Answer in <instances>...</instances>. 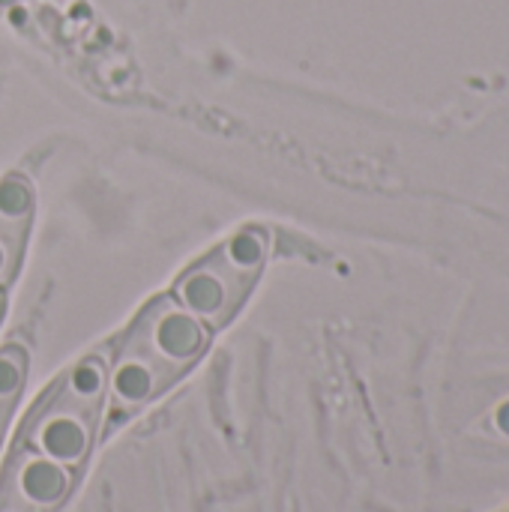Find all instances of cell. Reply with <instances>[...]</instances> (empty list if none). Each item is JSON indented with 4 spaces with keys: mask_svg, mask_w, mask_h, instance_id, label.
<instances>
[{
    "mask_svg": "<svg viewBox=\"0 0 509 512\" xmlns=\"http://www.w3.org/2000/svg\"><path fill=\"white\" fill-rule=\"evenodd\" d=\"M108 408V348L69 366L27 411L15 444H24L69 471L87 462Z\"/></svg>",
    "mask_w": 509,
    "mask_h": 512,
    "instance_id": "7a4b0ae2",
    "label": "cell"
},
{
    "mask_svg": "<svg viewBox=\"0 0 509 512\" xmlns=\"http://www.w3.org/2000/svg\"><path fill=\"white\" fill-rule=\"evenodd\" d=\"M36 213V192L24 174H6L0 180V291L18 276L30 228Z\"/></svg>",
    "mask_w": 509,
    "mask_h": 512,
    "instance_id": "5b68a950",
    "label": "cell"
},
{
    "mask_svg": "<svg viewBox=\"0 0 509 512\" xmlns=\"http://www.w3.org/2000/svg\"><path fill=\"white\" fill-rule=\"evenodd\" d=\"M210 330L171 294L153 297L108 348L111 426L165 396L207 351Z\"/></svg>",
    "mask_w": 509,
    "mask_h": 512,
    "instance_id": "6da1fadb",
    "label": "cell"
},
{
    "mask_svg": "<svg viewBox=\"0 0 509 512\" xmlns=\"http://www.w3.org/2000/svg\"><path fill=\"white\" fill-rule=\"evenodd\" d=\"M3 312H6V297H3V291H0V318H3Z\"/></svg>",
    "mask_w": 509,
    "mask_h": 512,
    "instance_id": "ba28073f",
    "label": "cell"
},
{
    "mask_svg": "<svg viewBox=\"0 0 509 512\" xmlns=\"http://www.w3.org/2000/svg\"><path fill=\"white\" fill-rule=\"evenodd\" d=\"M270 231L246 225L204 258H198L171 288V297L210 333L228 327L246 306L270 261Z\"/></svg>",
    "mask_w": 509,
    "mask_h": 512,
    "instance_id": "3957f363",
    "label": "cell"
},
{
    "mask_svg": "<svg viewBox=\"0 0 509 512\" xmlns=\"http://www.w3.org/2000/svg\"><path fill=\"white\" fill-rule=\"evenodd\" d=\"M495 429L509 438V402H504V405L498 408V414H495Z\"/></svg>",
    "mask_w": 509,
    "mask_h": 512,
    "instance_id": "52a82bcc",
    "label": "cell"
},
{
    "mask_svg": "<svg viewBox=\"0 0 509 512\" xmlns=\"http://www.w3.org/2000/svg\"><path fill=\"white\" fill-rule=\"evenodd\" d=\"M72 483L75 471L24 444H12L0 477V512H57Z\"/></svg>",
    "mask_w": 509,
    "mask_h": 512,
    "instance_id": "277c9868",
    "label": "cell"
},
{
    "mask_svg": "<svg viewBox=\"0 0 509 512\" xmlns=\"http://www.w3.org/2000/svg\"><path fill=\"white\" fill-rule=\"evenodd\" d=\"M27 369H30V357L18 342H9L0 348V447H3L9 420L21 402V393L27 384Z\"/></svg>",
    "mask_w": 509,
    "mask_h": 512,
    "instance_id": "8992f818",
    "label": "cell"
}]
</instances>
